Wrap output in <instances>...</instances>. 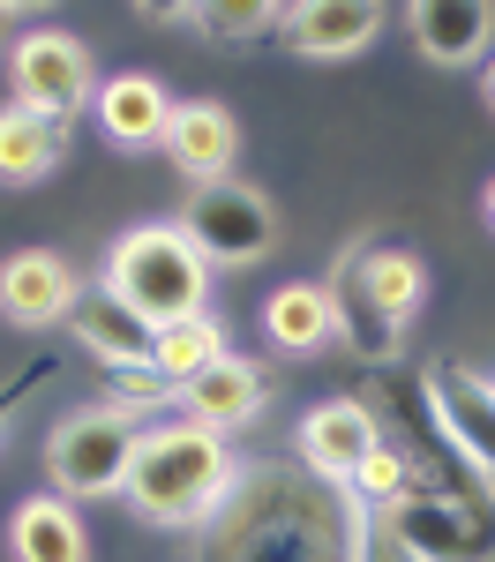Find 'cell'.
<instances>
[{
    "label": "cell",
    "mask_w": 495,
    "mask_h": 562,
    "mask_svg": "<svg viewBox=\"0 0 495 562\" xmlns=\"http://www.w3.org/2000/svg\"><path fill=\"white\" fill-rule=\"evenodd\" d=\"M353 555V510L338 487L308 473H240L233 503L211 518L203 562H346Z\"/></svg>",
    "instance_id": "obj_1"
},
{
    "label": "cell",
    "mask_w": 495,
    "mask_h": 562,
    "mask_svg": "<svg viewBox=\"0 0 495 562\" xmlns=\"http://www.w3.org/2000/svg\"><path fill=\"white\" fill-rule=\"evenodd\" d=\"M240 458H233V442L211 428H195V420H173V428H150L135 435V458H128V480H121V495L135 503V518L143 525H211L233 503V487H240Z\"/></svg>",
    "instance_id": "obj_2"
},
{
    "label": "cell",
    "mask_w": 495,
    "mask_h": 562,
    "mask_svg": "<svg viewBox=\"0 0 495 562\" xmlns=\"http://www.w3.org/2000/svg\"><path fill=\"white\" fill-rule=\"evenodd\" d=\"M105 293L128 307L135 323L166 330V323H188V315H211V270L180 240V225H135L105 256Z\"/></svg>",
    "instance_id": "obj_3"
},
{
    "label": "cell",
    "mask_w": 495,
    "mask_h": 562,
    "mask_svg": "<svg viewBox=\"0 0 495 562\" xmlns=\"http://www.w3.org/2000/svg\"><path fill=\"white\" fill-rule=\"evenodd\" d=\"M173 225H180V240L203 256V270H248V262H263L278 248V211H270L263 188H248V180H203V188H188Z\"/></svg>",
    "instance_id": "obj_4"
},
{
    "label": "cell",
    "mask_w": 495,
    "mask_h": 562,
    "mask_svg": "<svg viewBox=\"0 0 495 562\" xmlns=\"http://www.w3.org/2000/svg\"><path fill=\"white\" fill-rule=\"evenodd\" d=\"M135 413L121 405H83V413H68L53 442H45V480H53V495L60 503H98V495H121V480H128V458H135Z\"/></svg>",
    "instance_id": "obj_5"
},
{
    "label": "cell",
    "mask_w": 495,
    "mask_h": 562,
    "mask_svg": "<svg viewBox=\"0 0 495 562\" xmlns=\"http://www.w3.org/2000/svg\"><path fill=\"white\" fill-rule=\"evenodd\" d=\"M420 562H495V503H473L458 487H413L391 510H375Z\"/></svg>",
    "instance_id": "obj_6"
},
{
    "label": "cell",
    "mask_w": 495,
    "mask_h": 562,
    "mask_svg": "<svg viewBox=\"0 0 495 562\" xmlns=\"http://www.w3.org/2000/svg\"><path fill=\"white\" fill-rule=\"evenodd\" d=\"M8 90H15V105L23 113H38V121H68V113H83L90 90H98V68H90V45L76 31H23L15 53H8Z\"/></svg>",
    "instance_id": "obj_7"
},
{
    "label": "cell",
    "mask_w": 495,
    "mask_h": 562,
    "mask_svg": "<svg viewBox=\"0 0 495 562\" xmlns=\"http://www.w3.org/2000/svg\"><path fill=\"white\" fill-rule=\"evenodd\" d=\"M338 315H353L368 323V352H383V338H398V323L420 307V262L405 256V248H360L346 262V293H330Z\"/></svg>",
    "instance_id": "obj_8"
},
{
    "label": "cell",
    "mask_w": 495,
    "mask_h": 562,
    "mask_svg": "<svg viewBox=\"0 0 495 562\" xmlns=\"http://www.w3.org/2000/svg\"><path fill=\"white\" fill-rule=\"evenodd\" d=\"M375 442H383V428H375V413L360 397H323V405H308V420L293 435V458L323 487H353V473L368 465Z\"/></svg>",
    "instance_id": "obj_9"
},
{
    "label": "cell",
    "mask_w": 495,
    "mask_h": 562,
    "mask_svg": "<svg viewBox=\"0 0 495 562\" xmlns=\"http://www.w3.org/2000/svg\"><path fill=\"white\" fill-rule=\"evenodd\" d=\"M83 301V278H76V262L53 256V248H15V256L0 262V315L15 323V330H53V323H68Z\"/></svg>",
    "instance_id": "obj_10"
},
{
    "label": "cell",
    "mask_w": 495,
    "mask_h": 562,
    "mask_svg": "<svg viewBox=\"0 0 495 562\" xmlns=\"http://www.w3.org/2000/svg\"><path fill=\"white\" fill-rule=\"evenodd\" d=\"M428 405H436V420H443L450 450L481 473V487H495V390H488V375L436 368V375H428Z\"/></svg>",
    "instance_id": "obj_11"
},
{
    "label": "cell",
    "mask_w": 495,
    "mask_h": 562,
    "mask_svg": "<svg viewBox=\"0 0 495 562\" xmlns=\"http://www.w3.org/2000/svg\"><path fill=\"white\" fill-rule=\"evenodd\" d=\"M173 397L188 405V420H195V428H211V435L233 442V435L263 413V368H256V360H240V352H218V360H211L203 375H188Z\"/></svg>",
    "instance_id": "obj_12"
},
{
    "label": "cell",
    "mask_w": 495,
    "mask_h": 562,
    "mask_svg": "<svg viewBox=\"0 0 495 562\" xmlns=\"http://www.w3.org/2000/svg\"><path fill=\"white\" fill-rule=\"evenodd\" d=\"M405 31L420 45V60L473 68V60H488V45H495V8L488 0H420V8H405Z\"/></svg>",
    "instance_id": "obj_13"
},
{
    "label": "cell",
    "mask_w": 495,
    "mask_h": 562,
    "mask_svg": "<svg viewBox=\"0 0 495 562\" xmlns=\"http://www.w3.org/2000/svg\"><path fill=\"white\" fill-rule=\"evenodd\" d=\"M166 158L195 180H233V158H240V128L218 98H180L173 121H166Z\"/></svg>",
    "instance_id": "obj_14"
},
{
    "label": "cell",
    "mask_w": 495,
    "mask_h": 562,
    "mask_svg": "<svg viewBox=\"0 0 495 562\" xmlns=\"http://www.w3.org/2000/svg\"><path fill=\"white\" fill-rule=\"evenodd\" d=\"M383 8L375 0H308V8H285V38L293 53H308V60H353L368 45L383 38Z\"/></svg>",
    "instance_id": "obj_15"
},
{
    "label": "cell",
    "mask_w": 495,
    "mask_h": 562,
    "mask_svg": "<svg viewBox=\"0 0 495 562\" xmlns=\"http://www.w3.org/2000/svg\"><path fill=\"white\" fill-rule=\"evenodd\" d=\"M68 330H76V346H83L90 360L128 368V375H150V338H158V330L135 323L105 285H83V301H76V315H68Z\"/></svg>",
    "instance_id": "obj_16"
},
{
    "label": "cell",
    "mask_w": 495,
    "mask_h": 562,
    "mask_svg": "<svg viewBox=\"0 0 495 562\" xmlns=\"http://www.w3.org/2000/svg\"><path fill=\"white\" fill-rule=\"evenodd\" d=\"M166 121H173V98H166L158 76L128 68V76H105V83H98V128L113 135L121 150H150V143H166Z\"/></svg>",
    "instance_id": "obj_17"
},
{
    "label": "cell",
    "mask_w": 495,
    "mask_h": 562,
    "mask_svg": "<svg viewBox=\"0 0 495 562\" xmlns=\"http://www.w3.org/2000/svg\"><path fill=\"white\" fill-rule=\"evenodd\" d=\"M8 555L15 562H90L76 503H60V495H23L15 518H8Z\"/></svg>",
    "instance_id": "obj_18"
},
{
    "label": "cell",
    "mask_w": 495,
    "mask_h": 562,
    "mask_svg": "<svg viewBox=\"0 0 495 562\" xmlns=\"http://www.w3.org/2000/svg\"><path fill=\"white\" fill-rule=\"evenodd\" d=\"M263 330L278 352H323L338 338V301H330V285H278L263 301Z\"/></svg>",
    "instance_id": "obj_19"
},
{
    "label": "cell",
    "mask_w": 495,
    "mask_h": 562,
    "mask_svg": "<svg viewBox=\"0 0 495 562\" xmlns=\"http://www.w3.org/2000/svg\"><path fill=\"white\" fill-rule=\"evenodd\" d=\"M218 352H225V323L218 315H188V323H166V330L150 338V375L166 390H180L188 375H203Z\"/></svg>",
    "instance_id": "obj_20"
},
{
    "label": "cell",
    "mask_w": 495,
    "mask_h": 562,
    "mask_svg": "<svg viewBox=\"0 0 495 562\" xmlns=\"http://www.w3.org/2000/svg\"><path fill=\"white\" fill-rule=\"evenodd\" d=\"M53 166H60V128L23 105H0V180H45Z\"/></svg>",
    "instance_id": "obj_21"
},
{
    "label": "cell",
    "mask_w": 495,
    "mask_h": 562,
    "mask_svg": "<svg viewBox=\"0 0 495 562\" xmlns=\"http://www.w3.org/2000/svg\"><path fill=\"white\" fill-rule=\"evenodd\" d=\"M203 38L218 45H248V38H270V31H285V8H263V0H225V8H180Z\"/></svg>",
    "instance_id": "obj_22"
},
{
    "label": "cell",
    "mask_w": 495,
    "mask_h": 562,
    "mask_svg": "<svg viewBox=\"0 0 495 562\" xmlns=\"http://www.w3.org/2000/svg\"><path fill=\"white\" fill-rule=\"evenodd\" d=\"M413 487H420V458H405L398 442H375L368 465L353 473V495H360V503H375V510H391V503L413 495Z\"/></svg>",
    "instance_id": "obj_23"
},
{
    "label": "cell",
    "mask_w": 495,
    "mask_h": 562,
    "mask_svg": "<svg viewBox=\"0 0 495 562\" xmlns=\"http://www.w3.org/2000/svg\"><path fill=\"white\" fill-rule=\"evenodd\" d=\"M346 562H420L413 548H405L391 525H375V518H353V555Z\"/></svg>",
    "instance_id": "obj_24"
},
{
    "label": "cell",
    "mask_w": 495,
    "mask_h": 562,
    "mask_svg": "<svg viewBox=\"0 0 495 562\" xmlns=\"http://www.w3.org/2000/svg\"><path fill=\"white\" fill-rule=\"evenodd\" d=\"M481 211H488V225H495V180H488V195H481Z\"/></svg>",
    "instance_id": "obj_25"
},
{
    "label": "cell",
    "mask_w": 495,
    "mask_h": 562,
    "mask_svg": "<svg viewBox=\"0 0 495 562\" xmlns=\"http://www.w3.org/2000/svg\"><path fill=\"white\" fill-rule=\"evenodd\" d=\"M488 105H495V60H488Z\"/></svg>",
    "instance_id": "obj_26"
},
{
    "label": "cell",
    "mask_w": 495,
    "mask_h": 562,
    "mask_svg": "<svg viewBox=\"0 0 495 562\" xmlns=\"http://www.w3.org/2000/svg\"><path fill=\"white\" fill-rule=\"evenodd\" d=\"M8 23H15V8H0V31H8Z\"/></svg>",
    "instance_id": "obj_27"
},
{
    "label": "cell",
    "mask_w": 495,
    "mask_h": 562,
    "mask_svg": "<svg viewBox=\"0 0 495 562\" xmlns=\"http://www.w3.org/2000/svg\"><path fill=\"white\" fill-rule=\"evenodd\" d=\"M488 390H495V383H488Z\"/></svg>",
    "instance_id": "obj_28"
}]
</instances>
